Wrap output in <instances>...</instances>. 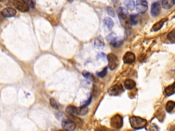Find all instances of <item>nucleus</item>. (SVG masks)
I'll list each match as a JSON object with an SVG mask.
<instances>
[{"label": "nucleus", "mask_w": 175, "mask_h": 131, "mask_svg": "<svg viewBox=\"0 0 175 131\" xmlns=\"http://www.w3.org/2000/svg\"><path fill=\"white\" fill-rule=\"evenodd\" d=\"M116 12L121 25L126 29H129L131 23L130 21V18L128 17V13L126 9L123 7H119L117 8Z\"/></svg>", "instance_id": "obj_1"}, {"label": "nucleus", "mask_w": 175, "mask_h": 131, "mask_svg": "<svg viewBox=\"0 0 175 131\" xmlns=\"http://www.w3.org/2000/svg\"><path fill=\"white\" fill-rule=\"evenodd\" d=\"M66 111L68 114L72 116H84L88 112V108L86 106H82L81 107L69 106L66 109Z\"/></svg>", "instance_id": "obj_2"}, {"label": "nucleus", "mask_w": 175, "mask_h": 131, "mask_svg": "<svg viewBox=\"0 0 175 131\" xmlns=\"http://www.w3.org/2000/svg\"><path fill=\"white\" fill-rule=\"evenodd\" d=\"M129 120L131 127L135 130L143 128L147 124V121L145 119L140 118V117L132 116Z\"/></svg>", "instance_id": "obj_3"}, {"label": "nucleus", "mask_w": 175, "mask_h": 131, "mask_svg": "<svg viewBox=\"0 0 175 131\" xmlns=\"http://www.w3.org/2000/svg\"><path fill=\"white\" fill-rule=\"evenodd\" d=\"M110 125L113 128L120 129L123 125V118L120 115H115L112 117L110 121Z\"/></svg>", "instance_id": "obj_4"}, {"label": "nucleus", "mask_w": 175, "mask_h": 131, "mask_svg": "<svg viewBox=\"0 0 175 131\" xmlns=\"http://www.w3.org/2000/svg\"><path fill=\"white\" fill-rule=\"evenodd\" d=\"M124 92L123 85L120 83H117L114 85L111 86L108 90V94L110 96H119Z\"/></svg>", "instance_id": "obj_5"}, {"label": "nucleus", "mask_w": 175, "mask_h": 131, "mask_svg": "<svg viewBox=\"0 0 175 131\" xmlns=\"http://www.w3.org/2000/svg\"><path fill=\"white\" fill-rule=\"evenodd\" d=\"M14 6L17 10L23 12V13L28 12L30 9L29 6L27 4L25 0H15L14 1Z\"/></svg>", "instance_id": "obj_6"}, {"label": "nucleus", "mask_w": 175, "mask_h": 131, "mask_svg": "<svg viewBox=\"0 0 175 131\" xmlns=\"http://www.w3.org/2000/svg\"><path fill=\"white\" fill-rule=\"evenodd\" d=\"M107 60H108V66L109 69L113 70L116 68L119 65V60L114 54L109 53L107 55Z\"/></svg>", "instance_id": "obj_7"}, {"label": "nucleus", "mask_w": 175, "mask_h": 131, "mask_svg": "<svg viewBox=\"0 0 175 131\" xmlns=\"http://www.w3.org/2000/svg\"><path fill=\"white\" fill-rule=\"evenodd\" d=\"M76 123L74 121L69 120V119H65L62 121V126L63 129L68 131H73L76 128Z\"/></svg>", "instance_id": "obj_8"}, {"label": "nucleus", "mask_w": 175, "mask_h": 131, "mask_svg": "<svg viewBox=\"0 0 175 131\" xmlns=\"http://www.w3.org/2000/svg\"><path fill=\"white\" fill-rule=\"evenodd\" d=\"M148 10V2L146 0H137L136 11L139 13H144Z\"/></svg>", "instance_id": "obj_9"}, {"label": "nucleus", "mask_w": 175, "mask_h": 131, "mask_svg": "<svg viewBox=\"0 0 175 131\" xmlns=\"http://www.w3.org/2000/svg\"><path fill=\"white\" fill-rule=\"evenodd\" d=\"M1 15L4 17L5 18H10V17H13L16 15V13L17 12L13 8H6L3 9L1 11Z\"/></svg>", "instance_id": "obj_10"}, {"label": "nucleus", "mask_w": 175, "mask_h": 131, "mask_svg": "<svg viewBox=\"0 0 175 131\" xmlns=\"http://www.w3.org/2000/svg\"><path fill=\"white\" fill-rule=\"evenodd\" d=\"M123 62H125V64H131L135 61V56L134 55V53H131V52H127L125 54V55L123 56Z\"/></svg>", "instance_id": "obj_11"}, {"label": "nucleus", "mask_w": 175, "mask_h": 131, "mask_svg": "<svg viewBox=\"0 0 175 131\" xmlns=\"http://www.w3.org/2000/svg\"><path fill=\"white\" fill-rule=\"evenodd\" d=\"M159 12H160L159 3L157 2V1H155V2H154L151 6V11H150V13H151V15L152 17H157V16L159 14Z\"/></svg>", "instance_id": "obj_12"}, {"label": "nucleus", "mask_w": 175, "mask_h": 131, "mask_svg": "<svg viewBox=\"0 0 175 131\" xmlns=\"http://www.w3.org/2000/svg\"><path fill=\"white\" fill-rule=\"evenodd\" d=\"M124 85L127 90H132L136 85L135 82L132 79H127L124 83Z\"/></svg>", "instance_id": "obj_13"}, {"label": "nucleus", "mask_w": 175, "mask_h": 131, "mask_svg": "<svg viewBox=\"0 0 175 131\" xmlns=\"http://www.w3.org/2000/svg\"><path fill=\"white\" fill-rule=\"evenodd\" d=\"M166 109L167 111L170 113H172L175 111V102L174 101H168L166 103Z\"/></svg>", "instance_id": "obj_14"}, {"label": "nucleus", "mask_w": 175, "mask_h": 131, "mask_svg": "<svg viewBox=\"0 0 175 131\" xmlns=\"http://www.w3.org/2000/svg\"><path fill=\"white\" fill-rule=\"evenodd\" d=\"M162 6L165 9H170L174 4V0H162Z\"/></svg>", "instance_id": "obj_15"}, {"label": "nucleus", "mask_w": 175, "mask_h": 131, "mask_svg": "<svg viewBox=\"0 0 175 131\" xmlns=\"http://www.w3.org/2000/svg\"><path fill=\"white\" fill-rule=\"evenodd\" d=\"M174 90H175V82L173 84L171 85H169L167 87V88H166V89H165V93H166V95L171 96L174 93Z\"/></svg>", "instance_id": "obj_16"}, {"label": "nucleus", "mask_w": 175, "mask_h": 131, "mask_svg": "<svg viewBox=\"0 0 175 131\" xmlns=\"http://www.w3.org/2000/svg\"><path fill=\"white\" fill-rule=\"evenodd\" d=\"M124 4L129 11H133L135 8V2H134L133 0H126Z\"/></svg>", "instance_id": "obj_17"}, {"label": "nucleus", "mask_w": 175, "mask_h": 131, "mask_svg": "<svg viewBox=\"0 0 175 131\" xmlns=\"http://www.w3.org/2000/svg\"><path fill=\"white\" fill-rule=\"evenodd\" d=\"M167 21V19H164L162 20H161L159 22H157V23L153 25V27H152V30H153L154 32H157L158 31V30H159L162 27V26L164 25V24L165 22Z\"/></svg>", "instance_id": "obj_18"}, {"label": "nucleus", "mask_w": 175, "mask_h": 131, "mask_svg": "<svg viewBox=\"0 0 175 131\" xmlns=\"http://www.w3.org/2000/svg\"><path fill=\"white\" fill-rule=\"evenodd\" d=\"M130 21L132 25H135L140 21V16L138 15H131L130 16Z\"/></svg>", "instance_id": "obj_19"}, {"label": "nucleus", "mask_w": 175, "mask_h": 131, "mask_svg": "<svg viewBox=\"0 0 175 131\" xmlns=\"http://www.w3.org/2000/svg\"><path fill=\"white\" fill-rule=\"evenodd\" d=\"M103 23H104L105 25L107 26V28H108L109 30L111 29V28H112L113 26H114L113 21L110 19V18H109V17L105 18L104 21H103Z\"/></svg>", "instance_id": "obj_20"}, {"label": "nucleus", "mask_w": 175, "mask_h": 131, "mask_svg": "<svg viewBox=\"0 0 175 131\" xmlns=\"http://www.w3.org/2000/svg\"><path fill=\"white\" fill-rule=\"evenodd\" d=\"M167 39L170 43L174 44L175 43V32L172 31L169 32V33L167 34Z\"/></svg>", "instance_id": "obj_21"}, {"label": "nucleus", "mask_w": 175, "mask_h": 131, "mask_svg": "<svg viewBox=\"0 0 175 131\" xmlns=\"http://www.w3.org/2000/svg\"><path fill=\"white\" fill-rule=\"evenodd\" d=\"M95 46L97 48H103L104 47L103 40L100 38H97L95 40Z\"/></svg>", "instance_id": "obj_22"}, {"label": "nucleus", "mask_w": 175, "mask_h": 131, "mask_svg": "<svg viewBox=\"0 0 175 131\" xmlns=\"http://www.w3.org/2000/svg\"><path fill=\"white\" fill-rule=\"evenodd\" d=\"M83 75L84 76L85 78H88L89 80L92 81H97V78L95 77V76H93L92 74L89 73V72H86V71L83 72Z\"/></svg>", "instance_id": "obj_23"}, {"label": "nucleus", "mask_w": 175, "mask_h": 131, "mask_svg": "<svg viewBox=\"0 0 175 131\" xmlns=\"http://www.w3.org/2000/svg\"><path fill=\"white\" fill-rule=\"evenodd\" d=\"M50 104H51V105H52V107L56 109H59V108H60V104H59L58 102H57L56 100L54 99V98H51Z\"/></svg>", "instance_id": "obj_24"}, {"label": "nucleus", "mask_w": 175, "mask_h": 131, "mask_svg": "<svg viewBox=\"0 0 175 131\" xmlns=\"http://www.w3.org/2000/svg\"><path fill=\"white\" fill-rule=\"evenodd\" d=\"M107 12L109 16H111V17H115V11L111 7H107Z\"/></svg>", "instance_id": "obj_25"}, {"label": "nucleus", "mask_w": 175, "mask_h": 131, "mask_svg": "<svg viewBox=\"0 0 175 131\" xmlns=\"http://www.w3.org/2000/svg\"><path fill=\"white\" fill-rule=\"evenodd\" d=\"M107 38V40H108V41H110L111 42H115L116 40V38L114 34H113V33L110 34L109 35H108Z\"/></svg>", "instance_id": "obj_26"}, {"label": "nucleus", "mask_w": 175, "mask_h": 131, "mask_svg": "<svg viewBox=\"0 0 175 131\" xmlns=\"http://www.w3.org/2000/svg\"><path fill=\"white\" fill-rule=\"evenodd\" d=\"M25 2L27 3V4L29 6V7L31 8H34L36 4V1L35 0H25Z\"/></svg>", "instance_id": "obj_27"}, {"label": "nucleus", "mask_w": 175, "mask_h": 131, "mask_svg": "<svg viewBox=\"0 0 175 131\" xmlns=\"http://www.w3.org/2000/svg\"><path fill=\"white\" fill-rule=\"evenodd\" d=\"M107 68H105L101 72H97V74L99 76H100V77H104V76L107 74Z\"/></svg>", "instance_id": "obj_28"}, {"label": "nucleus", "mask_w": 175, "mask_h": 131, "mask_svg": "<svg viewBox=\"0 0 175 131\" xmlns=\"http://www.w3.org/2000/svg\"><path fill=\"white\" fill-rule=\"evenodd\" d=\"M3 16H2V15H1V13H0V21H1V17H2Z\"/></svg>", "instance_id": "obj_29"}, {"label": "nucleus", "mask_w": 175, "mask_h": 131, "mask_svg": "<svg viewBox=\"0 0 175 131\" xmlns=\"http://www.w3.org/2000/svg\"><path fill=\"white\" fill-rule=\"evenodd\" d=\"M6 1V0H0V1Z\"/></svg>", "instance_id": "obj_30"}, {"label": "nucleus", "mask_w": 175, "mask_h": 131, "mask_svg": "<svg viewBox=\"0 0 175 131\" xmlns=\"http://www.w3.org/2000/svg\"><path fill=\"white\" fill-rule=\"evenodd\" d=\"M73 0H68V1H70V2H72Z\"/></svg>", "instance_id": "obj_31"}, {"label": "nucleus", "mask_w": 175, "mask_h": 131, "mask_svg": "<svg viewBox=\"0 0 175 131\" xmlns=\"http://www.w3.org/2000/svg\"><path fill=\"white\" fill-rule=\"evenodd\" d=\"M155 1H158V0H155Z\"/></svg>", "instance_id": "obj_32"}, {"label": "nucleus", "mask_w": 175, "mask_h": 131, "mask_svg": "<svg viewBox=\"0 0 175 131\" xmlns=\"http://www.w3.org/2000/svg\"><path fill=\"white\" fill-rule=\"evenodd\" d=\"M174 3L175 4V0H174Z\"/></svg>", "instance_id": "obj_33"}]
</instances>
